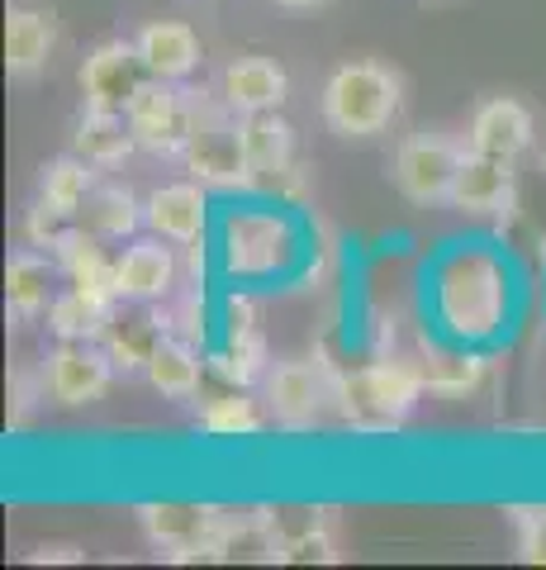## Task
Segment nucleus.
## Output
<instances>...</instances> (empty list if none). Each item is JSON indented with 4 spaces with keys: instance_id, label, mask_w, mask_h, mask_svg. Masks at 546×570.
Wrapping results in <instances>:
<instances>
[{
    "instance_id": "nucleus-1",
    "label": "nucleus",
    "mask_w": 546,
    "mask_h": 570,
    "mask_svg": "<svg viewBox=\"0 0 546 570\" xmlns=\"http://www.w3.org/2000/svg\"><path fill=\"white\" fill-rule=\"evenodd\" d=\"M404 105V81L395 67H385L376 58H357L332 67V77L324 81L319 110L324 124L338 138H376L395 124Z\"/></svg>"
},
{
    "instance_id": "nucleus-2",
    "label": "nucleus",
    "mask_w": 546,
    "mask_h": 570,
    "mask_svg": "<svg viewBox=\"0 0 546 570\" xmlns=\"http://www.w3.org/2000/svg\"><path fill=\"white\" fill-rule=\"evenodd\" d=\"M437 314L461 343L495 337L508 314V281L504 266L485 253H461L437 276Z\"/></svg>"
},
{
    "instance_id": "nucleus-3",
    "label": "nucleus",
    "mask_w": 546,
    "mask_h": 570,
    "mask_svg": "<svg viewBox=\"0 0 546 570\" xmlns=\"http://www.w3.org/2000/svg\"><path fill=\"white\" fill-rule=\"evenodd\" d=\"M423 390H428L423 366L404 362V356H380L371 366H357L351 376L338 371V400L332 404L361 433H385V428H399L414 414Z\"/></svg>"
},
{
    "instance_id": "nucleus-4",
    "label": "nucleus",
    "mask_w": 546,
    "mask_h": 570,
    "mask_svg": "<svg viewBox=\"0 0 546 570\" xmlns=\"http://www.w3.org/2000/svg\"><path fill=\"white\" fill-rule=\"evenodd\" d=\"M186 171L209 190H234L252 186L248 163H242V134H238V110L209 91H190V138L181 153Z\"/></svg>"
},
{
    "instance_id": "nucleus-5",
    "label": "nucleus",
    "mask_w": 546,
    "mask_h": 570,
    "mask_svg": "<svg viewBox=\"0 0 546 570\" xmlns=\"http://www.w3.org/2000/svg\"><path fill=\"white\" fill-rule=\"evenodd\" d=\"M234 513L219 504H186V499H152L138 504V528L167 561H224V538Z\"/></svg>"
},
{
    "instance_id": "nucleus-6",
    "label": "nucleus",
    "mask_w": 546,
    "mask_h": 570,
    "mask_svg": "<svg viewBox=\"0 0 546 570\" xmlns=\"http://www.w3.org/2000/svg\"><path fill=\"white\" fill-rule=\"evenodd\" d=\"M295 228L276 209H234L224 219V266L238 281H267L295 262Z\"/></svg>"
},
{
    "instance_id": "nucleus-7",
    "label": "nucleus",
    "mask_w": 546,
    "mask_h": 570,
    "mask_svg": "<svg viewBox=\"0 0 546 570\" xmlns=\"http://www.w3.org/2000/svg\"><path fill=\"white\" fill-rule=\"evenodd\" d=\"M466 153L451 134L443 129H418L395 148V186L409 205H451V186L461 171Z\"/></svg>"
},
{
    "instance_id": "nucleus-8",
    "label": "nucleus",
    "mask_w": 546,
    "mask_h": 570,
    "mask_svg": "<svg viewBox=\"0 0 546 570\" xmlns=\"http://www.w3.org/2000/svg\"><path fill=\"white\" fill-rule=\"evenodd\" d=\"M267 404L271 419L290 433H305L324 419V409L338 400V371L314 362V356H290V362H276L267 376Z\"/></svg>"
},
{
    "instance_id": "nucleus-9",
    "label": "nucleus",
    "mask_w": 546,
    "mask_h": 570,
    "mask_svg": "<svg viewBox=\"0 0 546 570\" xmlns=\"http://www.w3.org/2000/svg\"><path fill=\"white\" fill-rule=\"evenodd\" d=\"M129 129L138 138L143 153L157 157H181L186 153V138H190V91H181L176 81L162 77H148L143 91L133 96L129 105Z\"/></svg>"
},
{
    "instance_id": "nucleus-10",
    "label": "nucleus",
    "mask_w": 546,
    "mask_h": 570,
    "mask_svg": "<svg viewBox=\"0 0 546 570\" xmlns=\"http://www.w3.org/2000/svg\"><path fill=\"white\" fill-rule=\"evenodd\" d=\"M152 71L143 67V52L138 43L125 39H105L91 48V58L81 62V96H86V110H115L125 115L133 96L143 91V81Z\"/></svg>"
},
{
    "instance_id": "nucleus-11",
    "label": "nucleus",
    "mask_w": 546,
    "mask_h": 570,
    "mask_svg": "<svg viewBox=\"0 0 546 570\" xmlns=\"http://www.w3.org/2000/svg\"><path fill=\"white\" fill-rule=\"evenodd\" d=\"M115 371L119 366L110 362V352L96 347V343H58L48 352L43 381H48V395L58 404L81 409V404H96L105 390H110Z\"/></svg>"
},
{
    "instance_id": "nucleus-12",
    "label": "nucleus",
    "mask_w": 546,
    "mask_h": 570,
    "mask_svg": "<svg viewBox=\"0 0 546 570\" xmlns=\"http://www.w3.org/2000/svg\"><path fill=\"white\" fill-rule=\"evenodd\" d=\"M238 134L252 186H280L286 176H295V129L290 119H280V110L238 115Z\"/></svg>"
},
{
    "instance_id": "nucleus-13",
    "label": "nucleus",
    "mask_w": 546,
    "mask_h": 570,
    "mask_svg": "<svg viewBox=\"0 0 546 570\" xmlns=\"http://www.w3.org/2000/svg\"><path fill=\"white\" fill-rule=\"evenodd\" d=\"M58 48V14L29 0L6 10V71L10 77H39Z\"/></svg>"
},
{
    "instance_id": "nucleus-14",
    "label": "nucleus",
    "mask_w": 546,
    "mask_h": 570,
    "mask_svg": "<svg viewBox=\"0 0 546 570\" xmlns=\"http://www.w3.org/2000/svg\"><path fill=\"white\" fill-rule=\"evenodd\" d=\"M276 523V561L280 566H309V561H338V538H332V509H280Z\"/></svg>"
},
{
    "instance_id": "nucleus-15",
    "label": "nucleus",
    "mask_w": 546,
    "mask_h": 570,
    "mask_svg": "<svg viewBox=\"0 0 546 570\" xmlns=\"http://www.w3.org/2000/svg\"><path fill=\"white\" fill-rule=\"evenodd\" d=\"M514 200H518V190H514V163L470 148L461 171H456L451 205L466 209V214H508V209H514Z\"/></svg>"
},
{
    "instance_id": "nucleus-16",
    "label": "nucleus",
    "mask_w": 546,
    "mask_h": 570,
    "mask_svg": "<svg viewBox=\"0 0 546 570\" xmlns=\"http://www.w3.org/2000/svg\"><path fill=\"white\" fill-rule=\"evenodd\" d=\"M167 238H138L129 243V253L115 266V291L119 299H133V305H152V299H167L176 285V253L162 247Z\"/></svg>"
},
{
    "instance_id": "nucleus-17",
    "label": "nucleus",
    "mask_w": 546,
    "mask_h": 570,
    "mask_svg": "<svg viewBox=\"0 0 546 570\" xmlns=\"http://www.w3.org/2000/svg\"><path fill=\"white\" fill-rule=\"evenodd\" d=\"M205 190L200 181H176V186H162V190H152L148 195V228L157 238H167V243H181V247H196L205 238V219H209V200H205Z\"/></svg>"
},
{
    "instance_id": "nucleus-18",
    "label": "nucleus",
    "mask_w": 546,
    "mask_h": 570,
    "mask_svg": "<svg viewBox=\"0 0 546 570\" xmlns=\"http://www.w3.org/2000/svg\"><path fill=\"white\" fill-rule=\"evenodd\" d=\"M219 91L238 115H261V110H280V105H286L290 77L276 58H257L252 52V58H238L224 67Z\"/></svg>"
},
{
    "instance_id": "nucleus-19",
    "label": "nucleus",
    "mask_w": 546,
    "mask_h": 570,
    "mask_svg": "<svg viewBox=\"0 0 546 570\" xmlns=\"http://www.w3.org/2000/svg\"><path fill=\"white\" fill-rule=\"evenodd\" d=\"M470 148L489 153V157H504V163L523 157L527 148H533V115H527V105L514 100V96L485 100L470 119Z\"/></svg>"
},
{
    "instance_id": "nucleus-20",
    "label": "nucleus",
    "mask_w": 546,
    "mask_h": 570,
    "mask_svg": "<svg viewBox=\"0 0 546 570\" xmlns=\"http://www.w3.org/2000/svg\"><path fill=\"white\" fill-rule=\"evenodd\" d=\"M215 362H219L215 366L219 376L228 385H242V390L267 376V337L257 328L252 299H242V295L228 299V347H224V356H215Z\"/></svg>"
},
{
    "instance_id": "nucleus-21",
    "label": "nucleus",
    "mask_w": 546,
    "mask_h": 570,
    "mask_svg": "<svg viewBox=\"0 0 546 570\" xmlns=\"http://www.w3.org/2000/svg\"><path fill=\"white\" fill-rule=\"evenodd\" d=\"M133 43L143 52V67L162 81H181L200 67V39H196V29L181 20H152L138 29Z\"/></svg>"
},
{
    "instance_id": "nucleus-22",
    "label": "nucleus",
    "mask_w": 546,
    "mask_h": 570,
    "mask_svg": "<svg viewBox=\"0 0 546 570\" xmlns=\"http://www.w3.org/2000/svg\"><path fill=\"white\" fill-rule=\"evenodd\" d=\"M143 376L157 390H162L167 400H196L200 395V376H205L196 343L181 337V333H176V337L162 333V343H157V352H152V362H148Z\"/></svg>"
},
{
    "instance_id": "nucleus-23",
    "label": "nucleus",
    "mask_w": 546,
    "mask_h": 570,
    "mask_svg": "<svg viewBox=\"0 0 546 570\" xmlns=\"http://www.w3.org/2000/svg\"><path fill=\"white\" fill-rule=\"evenodd\" d=\"M62 266H52L48 257L39 253H14L10 266H6V299H10V314L14 318H39L48 314L52 295V281H58Z\"/></svg>"
},
{
    "instance_id": "nucleus-24",
    "label": "nucleus",
    "mask_w": 546,
    "mask_h": 570,
    "mask_svg": "<svg viewBox=\"0 0 546 570\" xmlns=\"http://www.w3.org/2000/svg\"><path fill=\"white\" fill-rule=\"evenodd\" d=\"M133 148H138V138L129 129V115H115V110H86L81 115L72 153H81L91 167H119Z\"/></svg>"
},
{
    "instance_id": "nucleus-25",
    "label": "nucleus",
    "mask_w": 546,
    "mask_h": 570,
    "mask_svg": "<svg viewBox=\"0 0 546 570\" xmlns=\"http://www.w3.org/2000/svg\"><path fill=\"white\" fill-rule=\"evenodd\" d=\"M105 238H96L91 228H72L58 247H52V257H58V266H62V276L72 281V285H91V291H115V266L119 262H110L105 257V247H100ZM119 295V291H115Z\"/></svg>"
},
{
    "instance_id": "nucleus-26",
    "label": "nucleus",
    "mask_w": 546,
    "mask_h": 570,
    "mask_svg": "<svg viewBox=\"0 0 546 570\" xmlns=\"http://www.w3.org/2000/svg\"><path fill=\"white\" fill-rule=\"evenodd\" d=\"M77 224L91 228L96 238H129V234H138V224H148V214L125 186H96L86 195Z\"/></svg>"
},
{
    "instance_id": "nucleus-27",
    "label": "nucleus",
    "mask_w": 546,
    "mask_h": 570,
    "mask_svg": "<svg viewBox=\"0 0 546 570\" xmlns=\"http://www.w3.org/2000/svg\"><path fill=\"white\" fill-rule=\"evenodd\" d=\"M157 343H162V318H148V314H129V318H110V328H105V352H110V362L125 371H148Z\"/></svg>"
},
{
    "instance_id": "nucleus-28",
    "label": "nucleus",
    "mask_w": 546,
    "mask_h": 570,
    "mask_svg": "<svg viewBox=\"0 0 546 570\" xmlns=\"http://www.w3.org/2000/svg\"><path fill=\"white\" fill-rule=\"evenodd\" d=\"M91 190H96V167L86 163L81 153L52 157V163H43V171H39V195L52 205H62V209H72V214H81Z\"/></svg>"
},
{
    "instance_id": "nucleus-29",
    "label": "nucleus",
    "mask_w": 546,
    "mask_h": 570,
    "mask_svg": "<svg viewBox=\"0 0 546 570\" xmlns=\"http://www.w3.org/2000/svg\"><path fill=\"white\" fill-rule=\"evenodd\" d=\"M200 428L215 438H248V433H261V414H257V400L248 390H228V395H215L205 409H200Z\"/></svg>"
},
{
    "instance_id": "nucleus-30",
    "label": "nucleus",
    "mask_w": 546,
    "mask_h": 570,
    "mask_svg": "<svg viewBox=\"0 0 546 570\" xmlns=\"http://www.w3.org/2000/svg\"><path fill=\"white\" fill-rule=\"evenodd\" d=\"M480 356H451V352H437L433 343H423V381H428L433 395H466V390L480 385Z\"/></svg>"
},
{
    "instance_id": "nucleus-31",
    "label": "nucleus",
    "mask_w": 546,
    "mask_h": 570,
    "mask_svg": "<svg viewBox=\"0 0 546 570\" xmlns=\"http://www.w3.org/2000/svg\"><path fill=\"white\" fill-rule=\"evenodd\" d=\"M508 523H514L518 561L546 566V504H508Z\"/></svg>"
},
{
    "instance_id": "nucleus-32",
    "label": "nucleus",
    "mask_w": 546,
    "mask_h": 570,
    "mask_svg": "<svg viewBox=\"0 0 546 570\" xmlns=\"http://www.w3.org/2000/svg\"><path fill=\"white\" fill-rule=\"evenodd\" d=\"M72 228H77V214L62 209V205H52V200H43V195L24 214V238L33 247H58L67 234H72Z\"/></svg>"
},
{
    "instance_id": "nucleus-33",
    "label": "nucleus",
    "mask_w": 546,
    "mask_h": 570,
    "mask_svg": "<svg viewBox=\"0 0 546 570\" xmlns=\"http://www.w3.org/2000/svg\"><path fill=\"white\" fill-rule=\"evenodd\" d=\"M39 395H48V381H33L24 371H14L10 376V428L29 423V409L39 404Z\"/></svg>"
},
{
    "instance_id": "nucleus-34",
    "label": "nucleus",
    "mask_w": 546,
    "mask_h": 570,
    "mask_svg": "<svg viewBox=\"0 0 546 570\" xmlns=\"http://www.w3.org/2000/svg\"><path fill=\"white\" fill-rule=\"evenodd\" d=\"M24 561H33V566H43V561H52V566H77V561H81V551H77V547H67V542H43V547H33Z\"/></svg>"
},
{
    "instance_id": "nucleus-35",
    "label": "nucleus",
    "mask_w": 546,
    "mask_h": 570,
    "mask_svg": "<svg viewBox=\"0 0 546 570\" xmlns=\"http://www.w3.org/2000/svg\"><path fill=\"white\" fill-rule=\"evenodd\" d=\"M271 6H280V10H314V6H324V0H271Z\"/></svg>"
}]
</instances>
